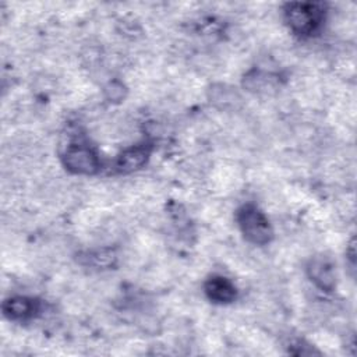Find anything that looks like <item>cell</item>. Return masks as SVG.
I'll list each match as a JSON object with an SVG mask.
<instances>
[{"instance_id":"cell-1","label":"cell","mask_w":357,"mask_h":357,"mask_svg":"<svg viewBox=\"0 0 357 357\" xmlns=\"http://www.w3.org/2000/svg\"><path fill=\"white\" fill-rule=\"evenodd\" d=\"M325 18V4L303 1L284 6V20L290 29L301 36L314 33Z\"/></svg>"},{"instance_id":"cell-6","label":"cell","mask_w":357,"mask_h":357,"mask_svg":"<svg viewBox=\"0 0 357 357\" xmlns=\"http://www.w3.org/2000/svg\"><path fill=\"white\" fill-rule=\"evenodd\" d=\"M308 278L322 290H332L335 286V272L332 264L325 258H314L307 266Z\"/></svg>"},{"instance_id":"cell-8","label":"cell","mask_w":357,"mask_h":357,"mask_svg":"<svg viewBox=\"0 0 357 357\" xmlns=\"http://www.w3.org/2000/svg\"><path fill=\"white\" fill-rule=\"evenodd\" d=\"M88 259V264L96 268H109L114 265L116 262V254L110 248H103V250H96L91 251L85 257Z\"/></svg>"},{"instance_id":"cell-2","label":"cell","mask_w":357,"mask_h":357,"mask_svg":"<svg viewBox=\"0 0 357 357\" xmlns=\"http://www.w3.org/2000/svg\"><path fill=\"white\" fill-rule=\"evenodd\" d=\"M243 236L252 244H268L273 237V230L264 212L252 204L243 205L236 215Z\"/></svg>"},{"instance_id":"cell-7","label":"cell","mask_w":357,"mask_h":357,"mask_svg":"<svg viewBox=\"0 0 357 357\" xmlns=\"http://www.w3.org/2000/svg\"><path fill=\"white\" fill-rule=\"evenodd\" d=\"M38 311V301L22 297V296H15L10 297L3 303V312L7 318L13 321H22L33 317V314Z\"/></svg>"},{"instance_id":"cell-5","label":"cell","mask_w":357,"mask_h":357,"mask_svg":"<svg viewBox=\"0 0 357 357\" xmlns=\"http://www.w3.org/2000/svg\"><path fill=\"white\" fill-rule=\"evenodd\" d=\"M205 294L213 303L226 304L234 301L237 296L236 286L225 276H211L205 282Z\"/></svg>"},{"instance_id":"cell-4","label":"cell","mask_w":357,"mask_h":357,"mask_svg":"<svg viewBox=\"0 0 357 357\" xmlns=\"http://www.w3.org/2000/svg\"><path fill=\"white\" fill-rule=\"evenodd\" d=\"M151 155L149 144H138L123 151L113 162V167L119 173H130L144 166Z\"/></svg>"},{"instance_id":"cell-3","label":"cell","mask_w":357,"mask_h":357,"mask_svg":"<svg viewBox=\"0 0 357 357\" xmlns=\"http://www.w3.org/2000/svg\"><path fill=\"white\" fill-rule=\"evenodd\" d=\"M67 170L75 174H95L100 167L98 153L85 144H71L63 155Z\"/></svg>"}]
</instances>
